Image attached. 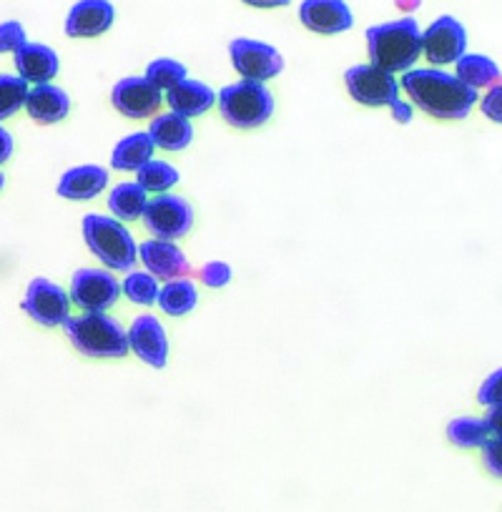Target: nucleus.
I'll return each instance as SVG.
<instances>
[{"mask_svg":"<svg viewBox=\"0 0 502 512\" xmlns=\"http://www.w3.org/2000/svg\"><path fill=\"white\" fill-rule=\"evenodd\" d=\"M402 88L410 93L412 103L435 118L460 121L477 103V91L467 88L457 76L437 68H420L402 76Z\"/></svg>","mask_w":502,"mask_h":512,"instance_id":"1","label":"nucleus"},{"mask_svg":"<svg viewBox=\"0 0 502 512\" xmlns=\"http://www.w3.org/2000/svg\"><path fill=\"white\" fill-rule=\"evenodd\" d=\"M367 51L372 66L387 73H402L415 66L422 56V31L415 18L372 26L367 31Z\"/></svg>","mask_w":502,"mask_h":512,"instance_id":"2","label":"nucleus"},{"mask_svg":"<svg viewBox=\"0 0 502 512\" xmlns=\"http://www.w3.org/2000/svg\"><path fill=\"white\" fill-rule=\"evenodd\" d=\"M66 337L81 354L93 359H118L129 354V332L108 314H83L63 322Z\"/></svg>","mask_w":502,"mask_h":512,"instance_id":"3","label":"nucleus"},{"mask_svg":"<svg viewBox=\"0 0 502 512\" xmlns=\"http://www.w3.org/2000/svg\"><path fill=\"white\" fill-rule=\"evenodd\" d=\"M83 239H86L91 254L116 272H131L139 259V246H136L131 231L111 216H83Z\"/></svg>","mask_w":502,"mask_h":512,"instance_id":"4","label":"nucleus"},{"mask_svg":"<svg viewBox=\"0 0 502 512\" xmlns=\"http://www.w3.org/2000/svg\"><path fill=\"white\" fill-rule=\"evenodd\" d=\"M219 111L226 123L236 128H257L274 113V98L262 83L239 81L219 93Z\"/></svg>","mask_w":502,"mask_h":512,"instance_id":"5","label":"nucleus"},{"mask_svg":"<svg viewBox=\"0 0 502 512\" xmlns=\"http://www.w3.org/2000/svg\"><path fill=\"white\" fill-rule=\"evenodd\" d=\"M144 224L156 239L176 241L194 226V209L186 199L174 194H159L146 204Z\"/></svg>","mask_w":502,"mask_h":512,"instance_id":"6","label":"nucleus"},{"mask_svg":"<svg viewBox=\"0 0 502 512\" xmlns=\"http://www.w3.org/2000/svg\"><path fill=\"white\" fill-rule=\"evenodd\" d=\"M229 53L241 81L264 83L284 71L282 53L274 46H269V43L251 41V38H236V41H231Z\"/></svg>","mask_w":502,"mask_h":512,"instance_id":"7","label":"nucleus"},{"mask_svg":"<svg viewBox=\"0 0 502 512\" xmlns=\"http://www.w3.org/2000/svg\"><path fill=\"white\" fill-rule=\"evenodd\" d=\"M121 297V284L106 269H78L71 279V299L86 314H103Z\"/></svg>","mask_w":502,"mask_h":512,"instance_id":"8","label":"nucleus"},{"mask_svg":"<svg viewBox=\"0 0 502 512\" xmlns=\"http://www.w3.org/2000/svg\"><path fill=\"white\" fill-rule=\"evenodd\" d=\"M344 83L349 96L364 106H395L400 101V83L377 66H352L344 73Z\"/></svg>","mask_w":502,"mask_h":512,"instance_id":"9","label":"nucleus"},{"mask_svg":"<svg viewBox=\"0 0 502 512\" xmlns=\"http://www.w3.org/2000/svg\"><path fill=\"white\" fill-rule=\"evenodd\" d=\"M23 309L33 322L41 327H58L68 319L71 312V297L63 292L51 279H31L26 289V299H23Z\"/></svg>","mask_w":502,"mask_h":512,"instance_id":"10","label":"nucleus"},{"mask_svg":"<svg viewBox=\"0 0 502 512\" xmlns=\"http://www.w3.org/2000/svg\"><path fill=\"white\" fill-rule=\"evenodd\" d=\"M467 48V33L462 23L452 16L437 18L427 31L422 33V53L432 66H447V63H457L465 56Z\"/></svg>","mask_w":502,"mask_h":512,"instance_id":"11","label":"nucleus"},{"mask_svg":"<svg viewBox=\"0 0 502 512\" xmlns=\"http://www.w3.org/2000/svg\"><path fill=\"white\" fill-rule=\"evenodd\" d=\"M113 106L118 108V113L129 118H149L151 113L159 111L161 91L156 86H151L146 78H121V81L113 86L111 91Z\"/></svg>","mask_w":502,"mask_h":512,"instance_id":"12","label":"nucleus"},{"mask_svg":"<svg viewBox=\"0 0 502 512\" xmlns=\"http://www.w3.org/2000/svg\"><path fill=\"white\" fill-rule=\"evenodd\" d=\"M129 347L149 367H166V359H169V339H166V332L159 319L151 317V314H141V317L134 319L129 332Z\"/></svg>","mask_w":502,"mask_h":512,"instance_id":"13","label":"nucleus"},{"mask_svg":"<svg viewBox=\"0 0 502 512\" xmlns=\"http://www.w3.org/2000/svg\"><path fill=\"white\" fill-rule=\"evenodd\" d=\"M139 259L144 262V267L149 269L151 277L166 279V282L184 279V274L191 269L189 262H186L184 251H181L174 241H144V244L139 246Z\"/></svg>","mask_w":502,"mask_h":512,"instance_id":"14","label":"nucleus"},{"mask_svg":"<svg viewBox=\"0 0 502 512\" xmlns=\"http://www.w3.org/2000/svg\"><path fill=\"white\" fill-rule=\"evenodd\" d=\"M299 18L309 31L324 33V36L349 31L354 23L352 11L342 0H304L299 6Z\"/></svg>","mask_w":502,"mask_h":512,"instance_id":"15","label":"nucleus"},{"mask_svg":"<svg viewBox=\"0 0 502 512\" xmlns=\"http://www.w3.org/2000/svg\"><path fill=\"white\" fill-rule=\"evenodd\" d=\"M113 18H116V11L106 0H81L68 13L66 36L96 38L113 26Z\"/></svg>","mask_w":502,"mask_h":512,"instance_id":"16","label":"nucleus"},{"mask_svg":"<svg viewBox=\"0 0 502 512\" xmlns=\"http://www.w3.org/2000/svg\"><path fill=\"white\" fill-rule=\"evenodd\" d=\"M13 61H16L18 78L33 83V86L51 83L58 76V68H61L58 53L53 48L43 46V43H26V46L13 53Z\"/></svg>","mask_w":502,"mask_h":512,"instance_id":"17","label":"nucleus"},{"mask_svg":"<svg viewBox=\"0 0 502 512\" xmlns=\"http://www.w3.org/2000/svg\"><path fill=\"white\" fill-rule=\"evenodd\" d=\"M108 184V171L96 164L76 166V169L66 171L58 181V196L71 201H88L96 199Z\"/></svg>","mask_w":502,"mask_h":512,"instance_id":"18","label":"nucleus"},{"mask_svg":"<svg viewBox=\"0 0 502 512\" xmlns=\"http://www.w3.org/2000/svg\"><path fill=\"white\" fill-rule=\"evenodd\" d=\"M26 111L38 123H58L71 111V98H68V93L63 88L46 83V86L31 88Z\"/></svg>","mask_w":502,"mask_h":512,"instance_id":"19","label":"nucleus"},{"mask_svg":"<svg viewBox=\"0 0 502 512\" xmlns=\"http://www.w3.org/2000/svg\"><path fill=\"white\" fill-rule=\"evenodd\" d=\"M214 101H216L214 91H211L206 83L189 81V78L166 93V103L171 106V113H179V116L184 118L201 116V113H206L211 106H214Z\"/></svg>","mask_w":502,"mask_h":512,"instance_id":"20","label":"nucleus"},{"mask_svg":"<svg viewBox=\"0 0 502 512\" xmlns=\"http://www.w3.org/2000/svg\"><path fill=\"white\" fill-rule=\"evenodd\" d=\"M149 136L159 149L181 151L194 139V128H191L189 118L179 116V113H161L151 121Z\"/></svg>","mask_w":502,"mask_h":512,"instance_id":"21","label":"nucleus"},{"mask_svg":"<svg viewBox=\"0 0 502 512\" xmlns=\"http://www.w3.org/2000/svg\"><path fill=\"white\" fill-rule=\"evenodd\" d=\"M154 141L149 131L146 134H131L118 141V146L111 154V166L116 171H136L139 174L151 159H154Z\"/></svg>","mask_w":502,"mask_h":512,"instance_id":"22","label":"nucleus"},{"mask_svg":"<svg viewBox=\"0 0 502 512\" xmlns=\"http://www.w3.org/2000/svg\"><path fill=\"white\" fill-rule=\"evenodd\" d=\"M455 76L465 83L467 88L477 91V88H492L500 81V66L492 58L480 56V53H465L460 61L455 63Z\"/></svg>","mask_w":502,"mask_h":512,"instance_id":"23","label":"nucleus"},{"mask_svg":"<svg viewBox=\"0 0 502 512\" xmlns=\"http://www.w3.org/2000/svg\"><path fill=\"white\" fill-rule=\"evenodd\" d=\"M146 204H149L146 191L139 184H129V181L118 184L108 196V209L116 216V221L144 219Z\"/></svg>","mask_w":502,"mask_h":512,"instance_id":"24","label":"nucleus"},{"mask_svg":"<svg viewBox=\"0 0 502 512\" xmlns=\"http://www.w3.org/2000/svg\"><path fill=\"white\" fill-rule=\"evenodd\" d=\"M196 302H199V292H196V284L191 279L166 282L159 292V307L169 317H184L196 307Z\"/></svg>","mask_w":502,"mask_h":512,"instance_id":"25","label":"nucleus"},{"mask_svg":"<svg viewBox=\"0 0 502 512\" xmlns=\"http://www.w3.org/2000/svg\"><path fill=\"white\" fill-rule=\"evenodd\" d=\"M447 440L462 450H470V447L485 445L490 435H487L485 422L477 420V417H457L447 425Z\"/></svg>","mask_w":502,"mask_h":512,"instance_id":"26","label":"nucleus"},{"mask_svg":"<svg viewBox=\"0 0 502 512\" xmlns=\"http://www.w3.org/2000/svg\"><path fill=\"white\" fill-rule=\"evenodd\" d=\"M28 93H31V88L23 78L0 73V121L16 116L21 108H26Z\"/></svg>","mask_w":502,"mask_h":512,"instance_id":"27","label":"nucleus"},{"mask_svg":"<svg viewBox=\"0 0 502 512\" xmlns=\"http://www.w3.org/2000/svg\"><path fill=\"white\" fill-rule=\"evenodd\" d=\"M179 179L181 176L179 171H176V166L166 164V161H159V159H151L149 164L139 171V181H136V184H139L144 191L164 194V191H169L171 186L179 184Z\"/></svg>","mask_w":502,"mask_h":512,"instance_id":"28","label":"nucleus"},{"mask_svg":"<svg viewBox=\"0 0 502 512\" xmlns=\"http://www.w3.org/2000/svg\"><path fill=\"white\" fill-rule=\"evenodd\" d=\"M121 292L126 294L134 304H144V307H149V304L159 302L161 287H159V279L151 277L149 272H131L129 277L123 279Z\"/></svg>","mask_w":502,"mask_h":512,"instance_id":"29","label":"nucleus"},{"mask_svg":"<svg viewBox=\"0 0 502 512\" xmlns=\"http://www.w3.org/2000/svg\"><path fill=\"white\" fill-rule=\"evenodd\" d=\"M146 81L151 86H156L159 91H171V88L179 86L181 81H186V68L179 61H171V58H159V61H151L146 66Z\"/></svg>","mask_w":502,"mask_h":512,"instance_id":"30","label":"nucleus"},{"mask_svg":"<svg viewBox=\"0 0 502 512\" xmlns=\"http://www.w3.org/2000/svg\"><path fill=\"white\" fill-rule=\"evenodd\" d=\"M477 402L485 407H502V367L492 372L477 390Z\"/></svg>","mask_w":502,"mask_h":512,"instance_id":"31","label":"nucleus"},{"mask_svg":"<svg viewBox=\"0 0 502 512\" xmlns=\"http://www.w3.org/2000/svg\"><path fill=\"white\" fill-rule=\"evenodd\" d=\"M26 43V31H23L21 23L11 21L0 26V53H16L18 48H23Z\"/></svg>","mask_w":502,"mask_h":512,"instance_id":"32","label":"nucleus"},{"mask_svg":"<svg viewBox=\"0 0 502 512\" xmlns=\"http://www.w3.org/2000/svg\"><path fill=\"white\" fill-rule=\"evenodd\" d=\"M199 279L206 284V287L221 289L231 282V269L226 267L224 262H209L199 272Z\"/></svg>","mask_w":502,"mask_h":512,"instance_id":"33","label":"nucleus"},{"mask_svg":"<svg viewBox=\"0 0 502 512\" xmlns=\"http://www.w3.org/2000/svg\"><path fill=\"white\" fill-rule=\"evenodd\" d=\"M482 465L490 475L502 480V440H487L482 445Z\"/></svg>","mask_w":502,"mask_h":512,"instance_id":"34","label":"nucleus"},{"mask_svg":"<svg viewBox=\"0 0 502 512\" xmlns=\"http://www.w3.org/2000/svg\"><path fill=\"white\" fill-rule=\"evenodd\" d=\"M480 111L485 113V116L490 118V121L502 123V83L492 86L490 91H487L485 96H482Z\"/></svg>","mask_w":502,"mask_h":512,"instance_id":"35","label":"nucleus"},{"mask_svg":"<svg viewBox=\"0 0 502 512\" xmlns=\"http://www.w3.org/2000/svg\"><path fill=\"white\" fill-rule=\"evenodd\" d=\"M482 422H485L490 440H502V407H490V412H487Z\"/></svg>","mask_w":502,"mask_h":512,"instance_id":"36","label":"nucleus"},{"mask_svg":"<svg viewBox=\"0 0 502 512\" xmlns=\"http://www.w3.org/2000/svg\"><path fill=\"white\" fill-rule=\"evenodd\" d=\"M13 146H16V141H13L11 131H6V128L0 126V164H6V161L11 159Z\"/></svg>","mask_w":502,"mask_h":512,"instance_id":"37","label":"nucleus"},{"mask_svg":"<svg viewBox=\"0 0 502 512\" xmlns=\"http://www.w3.org/2000/svg\"><path fill=\"white\" fill-rule=\"evenodd\" d=\"M392 118H395V121H400V123L412 121V106H410V103L397 101L395 106H392Z\"/></svg>","mask_w":502,"mask_h":512,"instance_id":"38","label":"nucleus"},{"mask_svg":"<svg viewBox=\"0 0 502 512\" xmlns=\"http://www.w3.org/2000/svg\"><path fill=\"white\" fill-rule=\"evenodd\" d=\"M3 186H6V176H3V171H0V191H3Z\"/></svg>","mask_w":502,"mask_h":512,"instance_id":"39","label":"nucleus"}]
</instances>
